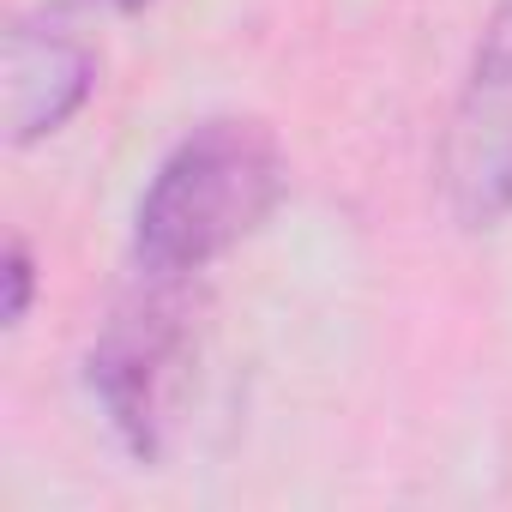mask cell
I'll return each instance as SVG.
<instances>
[{
    "instance_id": "obj_1",
    "label": "cell",
    "mask_w": 512,
    "mask_h": 512,
    "mask_svg": "<svg viewBox=\"0 0 512 512\" xmlns=\"http://www.w3.org/2000/svg\"><path fill=\"white\" fill-rule=\"evenodd\" d=\"M290 193V157L260 115L193 121L133 199V266L151 284H187L266 229Z\"/></svg>"
},
{
    "instance_id": "obj_2",
    "label": "cell",
    "mask_w": 512,
    "mask_h": 512,
    "mask_svg": "<svg viewBox=\"0 0 512 512\" xmlns=\"http://www.w3.org/2000/svg\"><path fill=\"white\" fill-rule=\"evenodd\" d=\"M434 187L464 235L512 217V0H494L434 145Z\"/></svg>"
},
{
    "instance_id": "obj_3",
    "label": "cell",
    "mask_w": 512,
    "mask_h": 512,
    "mask_svg": "<svg viewBox=\"0 0 512 512\" xmlns=\"http://www.w3.org/2000/svg\"><path fill=\"white\" fill-rule=\"evenodd\" d=\"M175 290L181 284L145 278V296L115 308L109 326L85 350V392L133 464H163L169 428H175V392H181V368L193 344Z\"/></svg>"
},
{
    "instance_id": "obj_4",
    "label": "cell",
    "mask_w": 512,
    "mask_h": 512,
    "mask_svg": "<svg viewBox=\"0 0 512 512\" xmlns=\"http://www.w3.org/2000/svg\"><path fill=\"white\" fill-rule=\"evenodd\" d=\"M103 85V49L67 7H31L0 43V127L13 151L67 133Z\"/></svg>"
},
{
    "instance_id": "obj_5",
    "label": "cell",
    "mask_w": 512,
    "mask_h": 512,
    "mask_svg": "<svg viewBox=\"0 0 512 512\" xmlns=\"http://www.w3.org/2000/svg\"><path fill=\"white\" fill-rule=\"evenodd\" d=\"M31 308H37V253H31L25 235H13L7 241V260H0V326L25 332Z\"/></svg>"
},
{
    "instance_id": "obj_6",
    "label": "cell",
    "mask_w": 512,
    "mask_h": 512,
    "mask_svg": "<svg viewBox=\"0 0 512 512\" xmlns=\"http://www.w3.org/2000/svg\"><path fill=\"white\" fill-rule=\"evenodd\" d=\"M97 7H109V13H145V7H157V0H97Z\"/></svg>"
}]
</instances>
